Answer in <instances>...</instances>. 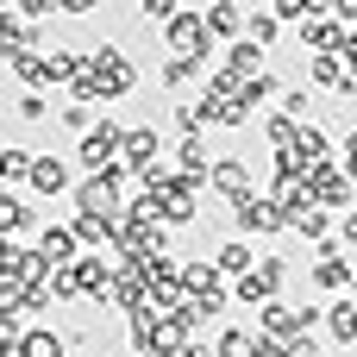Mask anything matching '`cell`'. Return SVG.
I'll return each instance as SVG.
<instances>
[{
	"instance_id": "cell-1",
	"label": "cell",
	"mask_w": 357,
	"mask_h": 357,
	"mask_svg": "<svg viewBox=\"0 0 357 357\" xmlns=\"http://www.w3.org/2000/svg\"><path fill=\"white\" fill-rule=\"evenodd\" d=\"M88 82H94L100 94H132V88H138V69H132V56H126L119 44H100L94 63H88Z\"/></svg>"
},
{
	"instance_id": "cell-2",
	"label": "cell",
	"mask_w": 357,
	"mask_h": 357,
	"mask_svg": "<svg viewBox=\"0 0 357 357\" xmlns=\"http://www.w3.org/2000/svg\"><path fill=\"white\" fill-rule=\"evenodd\" d=\"M276 295H282V257H257V270H245V276H238V301L270 307Z\"/></svg>"
},
{
	"instance_id": "cell-3",
	"label": "cell",
	"mask_w": 357,
	"mask_h": 357,
	"mask_svg": "<svg viewBox=\"0 0 357 357\" xmlns=\"http://www.w3.org/2000/svg\"><path fill=\"white\" fill-rule=\"evenodd\" d=\"M119 138H126V132H119L113 119H107V126H94V132L82 138V151H75V157H82V169H88V176L113 169V163H119Z\"/></svg>"
},
{
	"instance_id": "cell-4",
	"label": "cell",
	"mask_w": 357,
	"mask_h": 357,
	"mask_svg": "<svg viewBox=\"0 0 357 357\" xmlns=\"http://www.w3.org/2000/svg\"><path fill=\"white\" fill-rule=\"evenodd\" d=\"M232 207H238V232H282V226H289V213H282L270 195H238Z\"/></svg>"
},
{
	"instance_id": "cell-5",
	"label": "cell",
	"mask_w": 357,
	"mask_h": 357,
	"mask_svg": "<svg viewBox=\"0 0 357 357\" xmlns=\"http://www.w3.org/2000/svg\"><path fill=\"white\" fill-rule=\"evenodd\" d=\"M307 195H314V207H339L351 195V176L333 169V163H320V169H307Z\"/></svg>"
},
{
	"instance_id": "cell-6",
	"label": "cell",
	"mask_w": 357,
	"mask_h": 357,
	"mask_svg": "<svg viewBox=\"0 0 357 357\" xmlns=\"http://www.w3.org/2000/svg\"><path fill=\"white\" fill-rule=\"evenodd\" d=\"M0 44H6V56L38 50V19H25L19 6H0Z\"/></svg>"
},
{
	"instance_id": "cell-7",
	"label": "cell",
	"mask_w": 357,
	"mask_h": 357,
	"mask_svg": "<svg viewBox=\"0 0 357 357\" xmlns=\"http://www.w3.org/2000/svg\"><path fill=\"white\" fill-rule=\"evenodd\" d=\"M301 44H314L320 56H333V50H345V25L326 19V13H307V19H301Z\"/></svg>"
},
{
	"instance_id": "cell-8",
	"label": "cell",
	"mask_w": 357,
	"mask_h": 357,
	"mask_svg": "<svg viewBox=\"0 0 357 357\" xmlns=\"http://www.w3.org/2000/svg\"><path fill=\"white\" fill-rule=\"evenodd\" d=\"M119 163H126V169H138V176H144V169H151V163H157V132H151V126H132V132H126V138H119Z\"/></svg>"
},
{
	"instance_id": "cell-9",
	"label": "cell",
	"mask_w": 357,
	"mask_h": 357,
	"mask_svg": "<svg viewBox=\"0 0 357 357\" xmlns=\"http://www.w3.org/2000/svg\"><path fill=\"white\" fill-rule=\"evenodd\" d=\"M75 245H82V238H75V226H44V232H38V257H44L50 270L75 264Z\"/></svg>"
},
{
	"instance_id": "cell-10",
	"label": "cell",
	"mask_w": 357,
	"mask_h": 357,
	"mask_svg": "<svg viewBox=\"0 0 357 357\" xmlns=\"http://www.w3.org/2000/svg\"><path fill=\"white\" fill-rule=\"evenodd\" d=\"M31 188H38V195H63V188H69V163H63V157H38V163H31Z\"/></svg>"
},
{
	"instance_id": "cell-11",
	"label": "cell",
	"mask_w": 357,
	"mask_h": 357,
	"mask_svg": "<svg viewBox=\"0 0 357 357\" xmlns=\"http://www.w3.org/2000/svg\"><path fill=\"white\" fill-rule=\"evenodd\" d=\"M207 182H213V188H220V195H232V201H238V195H251V188H245V182H251V176H245V163H238V157H220V163H213V176H207Z\"/></svg>"
},
{
	"instance_id": "cell-12",
	"label": "cell",
	"mask_w": 357,
	"mask_h": 357,
	"mask_svg": "<svg viewBox=\"0 0 357 357\" xmlns=\"http://www.w3.org/2000/svg\"><path fill=\"white\" fill-rule=\"evenodd\" d=\"M213 270H220V276H245V270H257V257H251V245H245V238H226V245H220V257H213Z\"/></svg>"
},
{
	"instance_id": "cell-13",
	"label": "cell",
	"mask_w": 357,
	"mask_h": 357,
	"mask_svg": "<svg viewBox=\"0 0 357 357\" xmlns=\"http://www.w3.org/2000/svg\"><path fill=\"white\" fill-rule=\"evenodd\" d=\"M31 226V207L13 195V188H0V238H13V232H25Z\"/></svg>"
},
{
	"instance_id": "cell-14",
	"label": "cell",
	"mask_w": 357,
	"mask_h": 357,
	"mask_svg": "<svg viewBox=\"0 0 357 357\" xmlns=\"http://www.w3.org/2000/svg\"><path fill=\"white\" fill-rule=\"evenodd\" d=\"M326 333H333L339 345H357V301H333V314H326Z\"/></svg>"
},
{
	"instance_id": "cell-15",
	"label": "cell",
	"mask_w": 357,
	"mask_h": 357,
	"mask_svg": "<svg viewBox=\"0 0 357 357\" xmlns=\"http://www.w3.org/2000/svg\"><path fill=\"white\" fill-rule=\"evenodd\" d=\"M69 351V339H56V333H25L19 339V357H63Z\"/></svg>"
},
{
	"instance_id": "cell-16",
	"label": "cell",
	"mask_w": 357,
	"mask_h": 357,
	"mask_svg": "<svg viewBox=\"0 0 357 357\" xmlns=\"http://www.w3.org/2000/svg\"><path fill=\"white\" fill-rule=\"evenodd\" d=\"M238 25H245V19H238V6H232V0H220V6H207V31H213V38H232Z\"/></svg>"
},
{
	"instance_id": "cell-17",
	"label": "cell",
	"mask_w": 357,
	"mask_h": 357,
	"mask_svg": "<svg viewBox=\"0 0 357 357\" xmlns=\"http://www.w3.org/2000/svg\"><path fill=\"white\" fill-rule=\"evenodd\" d=\"M295 232H307V238H320V245H326V232H333V220H326L320 207H301V213H295Z\"/></svg>"
},
{
	"instance_id": "cell-18",
	"label": "cell",
	"mask_w": 357,
	"mask_h": 357,
	"mask_svg": "<svg viewBox=\"0 0 357 357\" xmlns=\"http://www.w3.org/2000/svg\"><path fill=\"white\" fill-rule=\"evenodd\" d=\"M195 69H201V56H169V63H163V82H169V88H182Z\"/></svg>"
},
{
	"instance_id": "cell-19",
	"label": "cell",
	"mask_w": 357,
	"mask_h": 357,
	"mask_svg": "<svg viewBox=\"0 0 357 357\" xmlns=\"http://www.w3.org/2000/svg\"><path fill=\"white\" fill-rule=\"evenodd\" d=\"M276 31H282L276 13H257V19H251V44H276Z\"/></svg>"
},
{
	"instance_id": "cell-20",
	"label": "cell",
	"mask_w": 357,
	"mask_h": 357,
	"mask_svg": "<svg viewBox=\"0 0 357 357\" xmlns=\"http://www.w3.org/2000/svg\"><path fill=\"white\" fill-rule=\"evenodd\" d=\"M13 113H19V119H44V113H50V100L31 88V94H19V107H13Z\"/></svg>"
},
{
	"instance_id": "cell-21",
	"label": "cell",
	"mask_w": 357,
	"mask_h": 357,
	"mask_svg": "<svg viewBox=\"0 0 357 357\" xmlns=\"http://www.w3.org/2000/svg\"><path fill=\"white\" fill-rule=\"evenodd\" d=\"M138 13H144V19H151V25H157V19H163V25H169V19H176V13H182V0H144V6H138Z\"/></svg>"
},
{
	"instance_id": "cell-22",
	"label": "cell",
	"mask_w": 357,
	"mask_h": 357,
	"mask_svg": "<svg viewBox=\"0 0 357 357\" xmlns=\"http://www.w3.org/2000/svg\"><path fill=\"white\" fill-rule=\"evenodd\" d=\"M63 126H75V132H94V107H82V100H75V107H63Z\"/></svg>"
},
{
	"instance_id": "cell-23",
	"label": "cell",
	"mask_w": 357,
	"mask_h": 357,
	"mask_svg": "<svg viewBox=\"0 0 357 357\" xmlns=\"http://www.w3.org/2000/svg\"><path fill=\"white\" fill-rule=\"evenodd\" d=\"M276 19H307V0H270Z\"/></svg>"
},
{
	"instance_id": "cell-24",
	"label": "cell",
	"mask_w": 357,
	"mask_h": 357,
	"mask_svg": "<svg viewBox=\"0 0 357 357\" xmlns=\"http://www.w3.org/2000/svg\"><path fill=\"white\" fill-rule=\"evenodd\" d=\"M282 113H289V119H301V113H307V94H301V88H289V94H282Z\"/></svg>"
},
{
	"instance_id": "cell-25",
	"label": "cell",
	"mask_w": 357,
	"mask_h": 357,
	"mask_svg": "<svg viewBox=\"0 0 357 357\" xmlns=\"http://www.w3.org/2000/svg\"><path fill=\"white\" fill-rule=\"evenodd\" d=\"M333 13H339L345 25H357V0H333Z\"/></svg>"
},
{
	"instance_id": "cell-26",
	"label": "cell",
	"mask_w": 357,
	"mask_h": 357,
	"mask_svg": "<svg viewBox=\"0 0 357 357\" xmlns=\"http://www.w3.org/2000/svg\"><path fill=\"white\" fill-rule=\"evenodd\" d=\"M345 176H357V132L345 138Z\"/></svg>"
},
{
	"instance_id": "cell-27",
	"label": "cell",
	"mask_w": 357,
	"mask_h": 357,
	"mask_svg": "<svg viewBox=\"0 0 357 357\" xmlns=\"http://www.w3.org/2000/svg\"><path fill=\"white\" fill-rule=\"evenodd\" d=\"M50 6H56V13H88L94 0H50Z\"/></svg>"
},
{
	"instance_id": "cell-28",
	"label": "cell",
	"mask_w": 357,
	"mask_h": 357,
	"mask_svg": "<svg viewBox=\"0 0 357 357\" xmlns=\"http://www.w3.org/2000/svg\"><path fill=\"white\" fill-rule=\"evenodd\" d=\"M0 188H6V157H0Z\"/></svg>"
},
{
	"instance_id": "cell-29",
	"label": "cell",
	"mask_w": 357,
	"mask_h": 357,
	"mask_svg": "<svg viewBox=\"0 0 357 357\" xmlns=\"http://www.w3.org/2000/svg\"><path fill=\"white\" fill-rule=\"evenodd\" d=\"M0 63H13V56H6V44H0Z\"/></svg>"
}]
</instances>
